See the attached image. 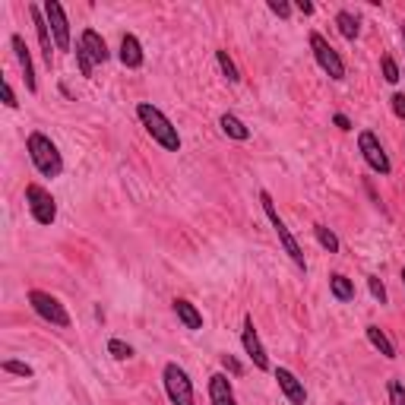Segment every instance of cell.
Masks as SVG:
<instances>
[{"label": "cell", "instance_id": "1", "mask_svg": "<svg viewBox=\"0 0 405 405\" xmlns=\"http://www.w3.org/2000/svg\"><path fill=\"white\" fill-rule=\"evenodd\" d=\"M136 117H140L143 127H146V133L162 149H168V152H180V133H178V127H174L172 121H168V117H165L162 111L156 108V105L140 101V105H136Z\"/></svg>", "mask_w": 405, "mask_h": 405}, {"label": "cell", "instance_id": "2", "mask_svg": "<svg viewBox=\"0 0 405 405\" xmlns=\"http://www.w3.org/2000/svg\"><path fill=\"white\" fill-rule=\"evenodd\" d=\"M25 152H29L32 165L39 168L45 178H61L63 172V158L61 152H57V146L51 143V136H45V133H29L25 136Z\"/></svg>", "mask_w": 405, "mask_h": 405}, {"label": "cell", "instance_id": "3", "mask_svg": "<svg viewBox=\"0 0 405 405\" xmlns=\"http://www.w3.org/2000/svg\"><path fill=\"white\" fill-rule=\"evenodd\" d=\"M260 206H263V212H266V218H269V225H273V231H276V238H279V244L285 247V253H289L291 260H295V266H301V269H307V260H304V250H301V244H298V238L289 231V225H285V218L279 216V209H276V202H273V196L266 194H260Z\"/></svg>", "mask_w": 405, "mask_h": 405}, {"label": "cell", "instance_id": "4", "mask_svg": "<svg viewBox=\"0 0 405 405\" xmlns=\"http://www.w3.org/2000/svg\"><path fill=\"white\" fill-rule=\"evenodd\" d=\"M162 380H165V393L172 399V405H194V383H190L187 371L174 361H168L162 371Z\"/></svg>", "mask_w": 405, "mask_h": 405}, {"label": "cell", "instance_id": "5", "mask_svg": "<svg viewBox=\"0 0 405 405\" xmlns=\"http://www.w3.org/2000/svg\"><path fill=\"white\" fill-rule=\"evenodd\" d=\"M29 304H32V311L39 313L41 320H48V323H54V326H61V329L70 326V313H67V307H63V304L57 301L54 295L32 289L29 291Z\"/></svg>", "mask_w": 405, "mask_h": 405}, {"label": "cell", "instance_id": "6", "mask_svg": "<svg viewBox=\"0 0 405 405\" xmlns=\"http://www.w3.org/2000/svg\"><path fill=\"white\" fill-rule=\"evenodd\" d=\"M311 51H313V57H317V63H320V70L326 73L329 79H345V63H342V57H339V51H335L333 45H329L320 32H311Z\"/></svg>", "mask_w": 405, "mask_h": 405}, {"label": "cell", "instance_id": "7", "mask_svg": "<svg viewBox=\"0 0 405 405\" xmlns=\"http://www.w3.org/2000/svg\"><path fill=\"white\" fill-rule=\"evenodd\" d=\"M25 202H29V212H32V218H35L39 225H54L57 202H54V196L41 187V184H29V187H25Z\"/></svg>", "mask_w": 405, "mask_h": 405}, {"label": "cell", "instance_id": "8", "mask_svg": "<svg viewBox=\"0 0 405 405\" xmlns=\"http://www.w3.org/2000/svg\"><path fill=\"white\" fill-rule=\"evenodd\" d=\"M358 149H361V156H364V162H367V168H371V172L383 174V178L393 172V162H390V156H386V149L380 146V140H377L371 130H361L358 133Z\"/></svg>", "mask_w": 405, "mask_h": 405}, {"label": "cell", "instance_id": "9", "mask_svg": "<svg viewBox=\"0 0 405 405\" xmlns=\"http://www.w3.org/2000/svg\"><path fill=\"white\" fill-rule=\"evenodd\" d=\"M41 10H45L48 25H51V35H54L57 51H70V23H67L63 7L57 3V0H45V3H41Z\"/></svg>", "mask_w": 405, "mask_h": 405}, {"label": "cell", "instance_id": "10", "mask_svg": "<svg viewBox=\"0 0 405 405\" xmlns=\"http://www.w3.org/2000/svg\"><path fill=\"white\" fill-rule=\"evenodd\" d=\"M241 345H244V351L250 355V361H253V367H257V371H269V358H266V349H263V342H260L257 326H253V317H250V313L244 317Z\"/></svg>", "mask_w": 405, "mask_h": 405}, {"label": "cell", "instance_id": "11", "mask_svg": "<svg viewBox=\"0 0 405 405\" xmlns=\"http://www.w3.org/2000/svg\"><path fill=\"white\" fill-rule=\"evenodd\" d=\"M29 16H32V25H35V35H39L41 54H45L48 67H51V61H54V51H57V45H54V35H51V25H48V19H45V10H41V7H35V3H32V7H29Z\"/></svg>", "mask_w": 405, "mask_h": 405}, {"label": "cell", "instance_id": "12", "mask_svg": "<svg viewBox=\"0 0 405 405\" xmlns=\"http://www.w3.org/2000/svg\"><path fill=\"white\" fill-rule=\"evenodd\" d=\"M10 48H13V54H16V63H19V70H23L25 89H29V92H39V79H35V63H32V54H29V48H25L23 35H13V39H10Z\"/></svg>", "mask_w": 405, "mask_h": 405}, {"label": "cell", "instance_id": "13", "mask_svg": "<svg viewBox=\"0 0 405 405\" xmlns=\"http://www.w3.org/2000/svg\"><path fill=\"white\" fill-rule=\"evenodd\" d=\"M276 383H279V390L285 393V399L291 405H307V390L289 367H276Z\"/></svg>", "mask_w": 405, "mask_h": 405}, {"label": "cell", "instance_id": "14", "mask_svg": "<svg viewBox=\"0 0 405 405\" xmlns=\"http://www.w3.org/2000/svg\"><path fill=\"white\" fill-rule=\"evenodd\" d=\"M79 48H83L89 57H92V63H105L111 57L105 39H101L95 29H83V35H79Z\"/></svg>", "mask_w": 405, "mask_h": 405}, {"label": "cell", "instance_id": "15", "mask_svg": "<svg viewBox=\"0 0 405 405\" xmlns=\"http://www.w3.org/2000/svg\"><path fill=\"white\" fill-rule=\"evenodd\" d=\"M117 57H121V63H124V67H130V70L143 67V45H140V39L127 32L124 39H121V54H117Z\"/></svg>", "mask_w": 405, "mask_h": 405}, {"label": "cell", "instance_id": "16", "mask_svg": "<svg viewBox=\"0 0 405 405\" xmlns=\"http://www.w3.org/2000/svg\"><path fill=\"white\" fill-rule=\"evenodd\" d=\"M209 399L212 405H238L231 393V380L225 374H212L209 377Z\"/></svg>", "mask_w": 405, "mask_h": 405}, {"label": "cell", "instance_id": "17", "mask_svg": "<svg viewBox=\"0 0 405 405\" xmlns=\"http://www.w3.org/2000/svg\"><path fill=\"white\" fill-rule=\"evenodd\" d=\"M172 307H174L178 320H180V323H184L187 329H202V313L196 311V304H190L187 298H174Z\"/></svg>", "mask_w": 405, "mask_h": 405}, {"label": "cell", "instance_id": "18", "mask_svg": "<svg viewBox=\"0 0 405 405\" xmlns=\"http://www.w3.org/2000/svg\"><path fill=\"white\" fill-rule=\"evenodd\" d=\"M218 127H222V133H225V136H231V140H250V127L244 124L241 117H234V114H222L218 117Z\"/></svg>", "mask_w": 405, "mask_h": 405}, {"label": "cell", "instance_id": "19", "mask_svg": "<svg viewBox=\"0 0 405 405\" xmlns=\"http://www.w3.org/2000/svg\"><path fill=\"white\" fill-rule=\"evenodd\" d=\"M329 291H333L335 301H342V304L355 301V282H351L349 276H342V273L329 276Z\"/></svg>", "mask_w": 405, "mask_h": 405}, {"label": "cell", "instance_id": "20", "mask_svg": "<svg viewBox=\"0 0 405 405\" xmlns=\"http://www.w3.org/2000/svg\"><path fill=\"white\" fill-rule=\"evenodd\" d=\"M367 342L374 345V349H377V351H380V355H383V358H390V361L396 358V345L390 342V335L383 333L380 326H367Z\"/></svg>", "mask_w": 405, "mask_h": 405}, {"label": "cell", "instance_id": "21", "mask_svg": "<svg viewBox=\"0 0 405 405\" xmlns=\"http://www.w3.org/2000/svg\"><path fill=\"white\" fill-rule=\"evenodd\" d=\"M335 25H339V32H342V39L355 41L361 35V23H358V16L349 13V10H342V13L335 16Z\"/></svg>", "mask_w": 405, "mask_h": 405}, {"label": "cell", "instance_id": "22", "mask_svg": "<svg viewBox=\"0 0 405 405\" xmlns=\"http://www.w3.org/2000/svg\"><path fill=\"white\" fill-rule=\"evenodd\" d=\"M216 61H218V70H222V76H225L228 83H241V70L234 67V61L228 57V51H216Z\"/></svg>", "mask_w": 405, "mask_h": 405}, {"label": "cell", "instance_id": "23", "mask_svg": "<svg viewBox=\"0 0 405 405\" xmlns=\"http://www.w3.org/2000/svg\"><path fill=\"white\" fill-rule=\"evenodd\" d=\"M313 234H317V241L323 250H329V253H339V238H335V231H329L326 225H313Z\"/></svg>", "mask_w": 405, "mask_h": 405}, {"label": "cell", "instance_id": "24", "mask_svg": "<svg viewBox=\"0 0 405 405\" xmlns=\"http://www.w3.org/2000/svg\"><path fill=\"white\" fill-rule=\"evenodd\" d=\"M108 355L117 361H130L133 358V349L124 342V339H108Z\"/></svg>", "mask_w": 405, "mask_h": 405}, {"label": "cell", "instance_id": "25", "mask_svg": "<svg viewBox=\"0 0 405 405\" xmlns=\"http://www.w3.org/2000/svg\"><path fill=\"white\" fill-rule=\"evenodd\" d=\"M0 371H3V374H16V377H32V374H35L29 364H23V361H13V358L3 361V364H0Z\"/></svg>", "mask_w": 405, "mask_h": 405}, {"label": "cell", "instance_id": "26", "mask_svg": "<svg viewBox=\"0 0 405 405\" xmlns=\"http://www.w3.org/2000/svg\"><path fill=\"white\" fill-rule=\"evenodd\" d=\"M380 67H383V79H386V83H399V79H402V73H399V67H396V61H393V54H383Z\"/></svg>", "mask_w": 405, "mask_h": 405}, {"label": "cell", "instance_id": "27", "mask_svg": "<svg viewBox=\"0 0 405 405\" xmlns=\"http://www.w3.org/2000/svg\"><path fill=\"white\" fill-rule=\"evenodd\" d=\"M76 63H79V73H83V76H92L95 63H92V57H89V54H86V51H83L79 45H76Z\"/></svg>", "mask_w": 405, "mask_h": 405}, {"label": "cell", "instance_id": "28", "mask_svg": "<svg viewBox=\"0 0 405 405\" xmlns=\"http://www.w3.org/2000/svg\"><path fill=\"white\" fill-rule=\"evenodd\" d=\"M367 289H371V295H374L380 304H386V289H383V282L377 279V276H367Z\"/></svg>", "mask_w": 405, "mask_h": 405}, {"label": "cell", "instance_id": "29", "mask_svg": "<svg viewBox=\"0 0 405 405\" xmlns=\"http://www.w3.org/2000/svg\"><path fill=\"white\" fill-rule=\"evenodd\" d=\"M390 405H405V386H402V380H390Z\"/></svg>", "mask_w": 405, "mask_h": 405}, {"label": "cell", "instance_id": "30", "mask_svg": "<svg viewBox=\"0 0 405 405\" xmlns=\"http://www.w3.org/2000/svg\"><path fill=\"white\" fill-rule=\"evenodd\" d=\"M269 10H273L279 19H289L291 16V3H285V0H269Z\"/></svg>", "mask_w": 405, "mask_h": 405}, {"label": "cell", "instance_id": "31", "mask_svg": "<svg viewBox=\"0 0 405 405\" xmlns=\"http://www.w3.org/2000/svg\"><path fill=\"white\" fill-rule=\"evenodd\" d=\"M0 92H3V105H7V108H19V101H16V95H13V86H10L7 79L0 83Z\"/></svg>", "mask_w": 405, "mask_h": 405}, {"label": "cell", "instance_id": "32", "mask_svg": "<svg viewBox=\"0 0 405 405\" xmlns=\"http://www.w3.org/2000/svg\"><path fill=\"white\" fill-rule=\"evenodd\" d=\"M222 367H225V371H231L234 377H241V374H244L241 361H238V358H231V355H222Z\"/></svg>", "mask_w": 405, "mask_h": 405}, {"label": "cell", "instance_id": "33", "mask_svg": "<svg viewBox=\"0 0 405 405\" xmlns=\"http://www.w3.org/2000/svg\"><path fill=\"white\" fill-rule=\"evenodd\" d=\"M390 101H393V111H396V117H399V121H405V95L396 92Z\"/></svg>", "mask_w": 405, "mask_h": 405}, {"label": "cell", "instance_id": "34", "mask_svg": "<svg viewBox=\"0 0 405 405\" xmlns=\"http://www.w3.org/2000/svg\"><path fill=\"white\" fill-rule=\"evenodd\" d=\"M333 124L339 127V130H345V133L351 130V121H349V117H345V114H335V117H333Z\"/></svg>", "mask_w": 405, "mask_h": 405}, {"label": "cell", "instance_id": "35", "mask_svg": "<svg viewBox=\"0 0 405 405\" xmlns=\"http://www.w3.org/2000/svg\"><path fill=\"white\" fill-rule=\"evenodd\" d=\"M295 10H298V13H304V16H311L313 13V3H311V0H298Z\"/></svg>", "mask_w": 405, "mask_h": 405}, {"label": "cell", "instance_id": "36", "mask_svg": "<svg viewBox=\"0 0 405 405\" xmlns=\"http://www.w3.org/2000/svg\"><path fill=\"white\" fill-rule=\"evenodd\" d=\"M402 45H405V23H402Z\"/></svg>", "mask_w": 405, "mask_h": 405}, {"label": "cell", "instance_id": "37", "mask_svg": "<svg viewBox=\"0 0 405 405\" xmlns=\"http://www.w3.org/2000/svg\"><path fill=\"white\" fill-rule=\"evenodd\" d=\"M402 285H405V266H402Z\"/></svg>", "mask_w": 405, "mask_h": 405}]
</instances>
